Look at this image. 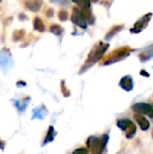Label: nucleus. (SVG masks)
<instances>
[{
    "instance_id": "1",
    "label": "nucleus",
    "mask_w": 153,
    "mask_h": 154,
    "mask_svg": "<svg viewBox=\"0 0 153 154\" xmlns=\"http://www.w3.org/2000/svg\"><path fill=\"white\" fill-rule=\"evenodd\" d=\"M107 140V135H103V137L100 139L95 136H90L87 141V145L91 150L92 154H102L106 145Z\"/></svg>"
},
{
    "instance_id": "2",
    "label": "nucleus",
    "mask_w": 153,
    "mask_h": 154,
    "mask_svg": "<svg viewBox=\"0 0 153 154\" xmlns=\"http://www.w3.org/2000/svg\"><path fill=\"white\" fill-rule=\"evenodd\" d=\"M133 109L136 110L137 112L143 113V114H148V115L152 112L151 107L147 104H137V105H135L133 106Z\"/></svg>"
},
{
    "instance_id": "3",
    "label": "nucleus",
    "mask_w": 153,
    "mask_h": 154,
    "mask_svg": "<svg viewBox=\"0 0 153 154\" xmlns=\"http://www.w3.org/2000/svg\"><path fill=\"white\" fill-rule=\"evenodd\" d=\"M32 113H33L32 119H34V118L42 119L47 115V112L44 113V106H41V107H38V108L33 109L32 110Z\"/></svg>"
},
{
    "instance_id": "4",
    "label": "nucleus",
    "mask_w": 153,
    "mask_h": 154,
    "mask_svg": "<svg viewBox=\"0 0 153 154\" xmlns=\"http://www.w3.org/2000/svg\"><path fill=\"white\" fill-rule=\"evenodd\" d=\"M55 131H54V128L53 126H50L49 127V130H48V133H47V135L45 137V140H44V143L42 145H45L50 142H52L54 140V137H55Z\"/></svg>"
},
{
    "instance_id": "5",
    "label": "nucleus",
    "mask_w": 153,
    "mask_h": 154,
    "mask_svg": "<svg viewBox=\"0 0 153 154\" xmlns=\"http://www.w3.org/2000/svg\"><path fill=\"white\" fill-rule=\"evenodd\" d=\"M72 154H88V151L86 148H78L75 150Z\"/></svg>"
},
{
    "instance_id": "6",
    "label": "nucleus",
    "mask_w": 153,
    "mask_h": 154,
    "mask_svg": "<svg viewBox=\"0 0 153 154\" xmlns=\"http://www.w3.org/2000/svg\"><path fill=\"white\" fill-rule=\"evenodd\" d=\"M4 146H5V143H4L2 141H0V149H3Z\"/></svg>"
},
{
    "instance_id": "7",
    "label": "nucleus",
    "mask_w": 153,
    "mask_h": 154,
    "mask_svg": "<svg viewBox=\"0 0 153 154\" xmlns=\"http://www.w3.org/2000/svg\"><path fill=\"white\" fill-rule=\"evenodd\" d=\"M74 1H76V2H77V1H78V0H74Z\"/></svg>"
}]
</instances>
